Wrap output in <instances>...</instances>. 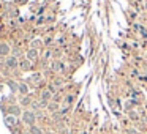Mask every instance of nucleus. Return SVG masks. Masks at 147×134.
<instances>
[{"label":"nucleus","mask_w":147,"mask_h":134,"mask_svg":"<svg viewBox=\"0 0 147 134\" xmlns=\"http://www.w3.org/2000/svg\"><path fill=\"white\" fill-rule=\"evenodd\" d=\"M22 120H24V123L33 126V123H35V120H36V115L33 114V112L27 111V112H24V114H22Z\"/></svg>","instance_id":"f257e3e1"},{"label":"nucleus","mask_w":147,"mask_h":134,"mask_svg":"<svg viewBox=\"0 0 147 134\" xmlns=\"http://www.w3.org/2000/svg\"><path fill=\"white\" fill-rule=\"evenodd\" d=\"M5 65H7V68H10V70H14V68L18 66V60L14 55H10V57H7V62H5Z\"/></svg>","instance_id":"f03ea898"},{"label":"nucleus","mask_w":147,"mask_h":134,"mask_svg":"<svg viewBox=\"0 0 147 134\" xmlns=\"http://www.w3.org/2000/svg\"><path fill=\"white\" fill-rule=\"evenodd\" d=\"M10 46L8 44H5V43H2V44H0V55H3V57H8V55H10Z\"/></svg>","instance_id":"7ed1b4c3"},{"label":"nucleus","mask_w":147,"mask_h":134,"mask_svg":"<svg viewBox=\"0 0 147 134\" xmlns=\"http://www.w3.org/2000/svg\"><path fill=\"white\" fill-rule=\"evenodd\" d=\"M8 114H13V115H19L21 114V109L18 106H10L8 107Z\"/></svg>","instance_id":"20e7f679"},{"label":"nucleus","mask_w":147,"mask_h":134,"mask_svg":"<svg viewBox=\"0 0 147 134\" xmlns=\"http://www.w3.org/2000/svg\"><path fill=\"white\" fill-rule=\"evenodd\" d=\"M29 133H30V134H43V131L40 129L38 126H35V125H33V126H30Z\"/></svg>","instance_id":"39448f33"},{"label":"nucleus","mask_w":147,"mask_h":134,"mask_svg":"<svg viewBox=\"0 0 147 134\" xmlns=\"http://www.w3.org/2000/svg\"><path fill=\"white\" fill-rule=\"evenodd\" d=\"M18 92L22 93V95H26L27 93V85L26 84H18Z\"/></svg>","instance_id":"423d86ee"},{"label":"nucleus","mask_w":147,"mask_h":134,"mask_svg":"<svg viewBox=\"0 0 147 134\" xmlns=\"http://www.w3.org/2000/svg\"><path fill=\"white\" fill-rule=\"evenodd\" d=\"M41 98H43V103L48 101V99L51 98V92H46V90H45V92H43V95H41Z\"/></svg>","instance_id":"0eeeda50"},{"label":"nucleus","mask_w":147,"mask_h":134,"mask_svg":"<svg viewBox=\"0 0 147 134\" xmlns=\"http://www.w3.org/2000/svg\"><path fill=\"white\" fill-rule=\"evenodd\" d=\"M27 57L29 58H36V51L35 49H30V51L27 52Z\"/></svg>","instance_id":"6e6552de"},{"label":"nucleus","mask_w":147,"mask_h":134,"mask_svg":"<svg viewBox=\"0 0 147 134\" xmlns=\"http://www.w3.org/2000/svg\"><path fill=\"white\" fill-rule=\"evenodd\" d=\"M32 79H33V80H40V74H38V73H35V74L32 76Z\"/></svg>","instance_id":"1a4fd4ad"},{"label":"nucleus","mask_w":147,"mask_h":134,"mask_svg":"<svg viewBox=\"0 0 147 134\" xmlns=\"http://www.w3.org/2000/svg\"><path fill=\"white\" fill-rule=\"evenodd\" d=\"M73 99H74V96H68V98H67V103L70 104V103H73Z\"/></svg>","instance_id":"9d476101"},{"label":"nucleus","mask_w":147,"mask_h":134,"mask_svg":"<svg viewBox=\"0 0 147 134\" xmlns=\"http://www.w3.org/2000/svg\"><path fill=\"white\" fill-rule=\"evenodd\" d=\"M22 104H24V106L29 104V98H24V99H22Z\"/></svg>","instance_id":"9b49d317"},{"label":"nucleus","mask_w":147,"mask_h":134,"mask_svg":"<svg viewBox=\"0 0 147 134\" xmlns=\"http://www.w3.org/2000/svg\"><path fill=\"white\" fill-rule=\"evenodd\" d=\"M49 109H51V111H55V109H57V104H51V106H49Z\"/></svg>","instance_id":"f8f14e48"},{"label":"nucleus","mask_w":147,"mask_h":134,"mask_svg":"<svg viewBox=\"0 0 147 134\" xmlns=\"http://www.w3.org/2000/svg\"><path fill=\"white\" fill-rule=\"evenodd\" d=\"M21 134H30V133H21Z\"/></svg>","instance_id":"ddd939ff"}]
</instances>
